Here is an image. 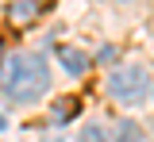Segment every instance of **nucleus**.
I'll return each instance as SVG.
<instances>
[{
    "instance_id": "obj_1",
    "label": "nucleus",
    "mask_w": 154,
    "mask_h": 142,
    "mask_svg": "<svg viewBox=\"0 0 154 142\" xmlns=\"http://www.w3.org/2000/svg\"><path fill=\"white\" fill-rule=\"evenodd\" d=\"M46 58L42 54H12V58L0 65V88L4 96L16 104H31L46 92Z\"/></svg>"
},
{
    "instance_id": "obj_2",
    "label": "nucleus",
    "mask_w": 154,
    "mask_h": 142,
    "mask_svg": "<svg viewBox=\"0 0 154 142\" xmlns=\"http://www.w3.org/2000/svg\"><path fill=\"white\" fill-rule=\"evenodd\" d=\"M150 92V73L143 65H123L108 77V96H116L119 104H139Z\"/></svg>"
},
{
    "instance_id": "obj_3",
    "label": "nucleus",
    "mask_w": 154,
    "mask_h": 142,
    "mask_svg": "<svg viewBox=\"0 0 154 142\" xmlns=\"http://www.w3.org/2000/svg\"><path fill=\"white\" fill-rule=\"evenodd\" d=\"M38 16H42V4H38V0H12V4H8V23H12L16 31L31 27Z\"/></svg>"
},
{
    "instance_id": "obj_4",
    "label": "nucleus",
    "mask_w": 154,
    "mask_h": 142,
    "mask_svg": "<svg viewBox=\"0 0 154 142\" xmlns=\"http://www.w3.org/2000/svg\"><path fill=\"white\" fill-rule=\"evenodd\" d=\"M58 61L66 65V73H69V77L89 73V58H85L81 50H73V46H58Z\"/></svg>"
},
{
    "instance_id": "obj_5",
    "label": "nucleus",
    "mask_w": 154,
    "mask_h": 142,
    "mask_svg": "<svg viewBox=\"0 0 154 142\" xmlns=\"http://www.w3.org/2000/svg\"><path fill=\"white\" fill-rule=\"evenodd\" d=\"M77 108H81V100H73V96H58L54 108H50V115H54V123H66L77 115Z\"/></svg>"
},
{
    "instance_id": "obj_6",
    "label": "nucleus",
    "mask_w": 154,
    "mask_h": 142,
    "mask_svg": "<svg viewBox=\"0 0 154 142\" xmlns=\"http://www.w3.org/2000/svg\"><path fill=\"white\" fill-rule=\"evenodd\" d=\"M116 142H143V127L131 123V119H123L119 131H116Z\"/></svg>"
},
{
    "instance_id": "obj_7",
    "label": "nucleus",
    "mask_w": 154,
    "mask_h": 142,
    "mask_svg": "<svg viewBox=\"0 0 154 142\" xmlns=\"http://www.w3.org/2000/svg\"><path fill=\"white\" fill-rule=\"evenodd\" d=\"M77 142H108V135H104L100 127H85V131H81V138H77Z\"/></svg>"
},
{
    "instance_id": "obj_8",
    "label": "nucleus",
    "mask_w": 154,
    "mask_h": 142,
    "mask_svg": "<svg viewBox=\"0 0 154 142\" xmlns=\"http://www.w3.org/2000/svg\"><path fill=\"white\" fill-rule=\"evenodd\" d=\"M116 58V46H104V50H100V61H104V65H108V61Z\"/></svg>"
},
{
    "instance_id": "obj_9",
    "label": "nucleus",
    "mask_w": 154,
    "mask_h": 142,
    "mask_svg": "<svg viewBox=\"0 0 154 142\" xmlns=\"http://www.w3.org/2000/svg\"><path fill=\"white\" fill-rule=\"evenodd\" d=\"M0 61H4V39H0Z\"/></svg>"
},
{
    "instance_id": "obj_10",
    "label": "nucleus",
    "mask_w": 154,
    "mask_h": 142,
    "mask_svg": "<svg viewBox=\"0 0 154 142\" xmlns=\"http://www.w3.org/2000/svg\"><path fill=\"white\" fill-rule=\"evenodd\" d=\"M0 127H4V115H0Z\"/></svg>"
},
{
    "instance_id": "obj_11",
    "label": "nucleus",
    "mask_w": 154,
    "mask_h": 142,
    "mask_svg": "<svg viewBox=\"0 0 154 142\" xmlns=\"http://www.w3.org/2000/svg\"><path fill=\"white\" fill-rule=\"evenodd\" d=\"M54 142H58V138H54Z\"/></svg>"
}]
</instances>
